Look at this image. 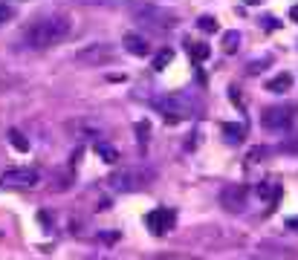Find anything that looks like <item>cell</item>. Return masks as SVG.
Wrapping results in <instances>:
<instances>
[{"label":"cell","instance_id":"3957f363","mask_svg":"<svg viewBox=\"0 0 298 260\" xmlns=\"http://www.w3.org/2000/svg\"><path fill=\"white\" fill-rule=\"evenodd\" d=\"M154 107L159 110V116L165 119V125H180V122L194 119V104H191L185 96H180V93H165V96H156Z\"/></svg>","mask_w":298,"mask_h":260},{"label":"cell","instance_id":"8fae6325","mask_svg":"<svg viewBox=\"0 0 298 260\" xmlns=\"http://www.w3.org/2000/svg\"><path fill=\"white\" fill-rule=\"evenodd\" d=\"M185 49H188V55H191V61H206L208 55H211V46L208 44H203V41H185Z\"/></svg>","mask_w":298,"mask_h":260},{"label":"cell","instance_id":"e0dca14e","mask_svg":"<svg viewBox=\"0 0 298 260\" xmlns=\"http://www.w3.org/2000/svg\"><path fill=\"white\" fill-rule=\"evenodd\" d=\"M174 61V49H168V46H162L159 52H156V58H154V70L159 72V70H165L168 64Z\"/></svg>","mask_w":298,"mask_h":260},{"label":"cell","instance_id":"9c48e42d","mask_svg":"<svg viewBox=\"0 0 298 260\" xmlns=\"http://www.w3.org/2000/svg\"><path fill=\"white\" fill-rule=\"evenodd\" d=\"M113 58H116V52L107 44H90L78 52V61H84V64H110Z\"/></svg>","mask_w":298,"mask_h":260},{"label":"cell","instance_id":"7a4b0ae2","mask_svg":"<svg viewBox=\"0 0 298 260\" xmlns=\"http://www.w3.org/2000/svg\"><path fill=\"white\" fill-rule=\"evenodd\" d=\"M130 15H133V20L139 26L151 29V32H168V29L177 26V15L168 9H159L154 3H133Z\"/></svg>","mask_w":298,"mask_h":260},{"label":"cell","instance_id":"8992f818","mask_svg":"<svg viewBox=\"0 0 298 260\" xmlns=\"http://www.w3.org/2000/svg\"><path fill=\"white\" fill-rule=\"evenodd\" d=\"M35 185H38V170L35 168H9L0 177V188L23 191V188H35Z\"/></svg>","mask_w":298,"mask_h":260},{"label":"cell","instance_id":"ac0fdd59","mask_svg":"<svg viewBox=\"0 0 298 260\" xmlns=\"http://www.w3.org/2000/svg\"><path fill=\"white\" fill-rule=\"evenodd\" d=\"M15 15H18L15 3H9V0H0V26H3V23H9Z\"/></svg>","mask_w":298,"mask_h":260},{"label":"cell","instance_id":"603a6c76","mask_svg":"<svg viewBox=\"0 0 298 260\" xmlns=\"http://www.w3.org/2000/svg\"><path fill=\"white\" fill-rule=\"evenodd\" d=\"M272 61V58H269V55H266V58H261V61H252V64H249V67H246V70H249V72H252V75H255V72H261L263 70V67H266V64H269Z\"/></svg>","mask_w":298,"mask_h":260},{"label":"cell","instance_id":"9a60e30c","mask_svg":"<svg viewBox=\"0 0 298 260\" xmlns=\"http://www.w3.org/2000/svg\"><path fill=\"white\" fill-rule=\"evenodd\" d=\"M96 153H99L107 165H116L119 162V151L113 148V145H107V142H96Z\"/></svg>","mask_w":298,"mask_h":260},{"label":"cell","instance_id":"6da1fadb","mask_svg":"<svg viewBox=\"0 0 298 260\" xmlns=\"http://www.w3.org/2000/svg\"><path fill=\"white\" fill-rule=\"evenodd\" d=\"M70 32H72L70 18L61 12H49V15H38L35 20H29L20 32V41L29 49H49V46H58L61 41H67Z\"/></svg>","mask_w":298,"mask_h":260},{"label":"cell","instance_id":"d4e9b609","mask_svg":"<svg viewBox=\"0 0 298 260\" xmlns=\"http://www.w3.org/2000/svg\"><path fill=\"white\" fill-rule=\"evenodd\" d=\"M287 228H289V232H298V217H289V220H287Z\"/></svg>","mask_w":298,"mask_h":260},{"label":"cell","instance_id":"484cf974","mask_svg":"<svg viewBox=\"0 0 298 260\" xmlns=\"http://www.w3.org/2000/svg\"><path fill=\"white\" fill-rule=\"evenodd\" d=\"M289 18H292V20H298V6H292V12H289Z\"/></svg>","mask_w":298,"mask_h":260},{"label":"cell","instance_id":"52a82bcc","mask_svg":"<svg viewBox=\"0 0 298 260\" xmlns=\"http://www.w3.org/2000/svg\"><path fill=\"white\" fill-rule=\"evenodd\" d=\"M246 203H249V188H246V185H240V182L226 185V188L220 191V206L226 208V211H232V214L246 211Z\"/></svg>","mask_w":298,"mask_h":260},{"label":"cell","instance_id":"5bb4252c","mask_svg":"<svg viewBox=\"0 0 298 260\" xmlns=\"http://www.w3.org/2000/svg\"><path fill=\"white\" fill-rule=\"evenodd\" d=\"M255 194H258L261 199H266V203H275V199L281 197V188L278 185H272V182H261V185L255 188Z\"/></svg>","mask_w":298,"mask_h":260},{"label":"cell","instance_id":"ba28073f","mask_svg":"<svg viewBox=\"0 0 298 260\" xmlns=\"http://www.w3.org/2000/svg\"><path fill=\"white\" fill-rule=\"evenodd\" d=\"M174 223H177V214H174L171 208H154L151 214L145 217V225L151 228V234H165V232H171Z\"/></svg>","mask_w":298,"mask_h":260},{"label":"cell","instance_id":"7c38bea8","mask_svg":"<svg viewBox=\"0 0 298 260\" xmlns=\"http://www.w3.org/2000/svg\"><path fill=\"white\" fill-rule=\"evenodd\" d=\"M289 87H292V75H289V72H278L275 78L266 81V90L269 93H287Z\"/></svg>","mask_w":298,"mask_h":260},{"label":"cell","instance_id":"ffe728a7","mask_svg":"<svg viewBox=\"0 0 298 260\" xmlns=\"http://www.w3.org/2000/svg\"><path fill=\"white\" fill-rule=\"evenodd\" d=\"M197 26L203 29V32H217V18H211V15H203V18L197 20Z\"/></svg>","mask_w":298,"mask_h":260},{"label":"cell","instance_id":"cb8c5ba5","mask_svg":"<svg viewBox=\"0 0 298 260\" xmlns=\"http://www.w3.org/2000/svg\"><path fill=\"white\" fill-rule=\"evenodd\" d=\"M263 26H266V29H269V32H272V29H278L281 23H278V20H275V18H266V20H263Z\"/></svg>","mask_w":298,"mask_h":260},{"label":"cell","instance_id":"277c9868","mask_svg":"<svg viewBox=\"0 0 298 260\" xmlns=\"http://www.w3.org/2000/svg\"><path fill=\"white\" fill-rule=\"evenodd\" d=\"M151 180H154V174H151V170L122 168V170H113V174L107 177V185L113 191H122V194H133V191H142Z\"/></svg>","mask_w":298,"mask_h":260},{"label":"cell","instance_id":"2e32d148","mask_svg":"<svg viewBox=\"0 0 298 260\" xmlns=\"http://www.w3.org/2000/svg\"><path fill=\"white\" fill-rule=\"evenodd\" d=\"M237 46H240V32H237V29L223 32V52L232 55V52H237Z\"/></svg>","mask_w":298,"mask_h":260},{"label":"cell","instance_id":"44dd1931","mask_svg":"<svg viewBox=\"0 0 298 260\" xmlns=\"http://www.w3.org/2000/svg\"><path fill=\"white\" fill-rule=\"evenodd\" d=\"M148 133H151V127H148V122H139L136 125V136H139V145L148 142Z\"/></svg>","mask_w":298,"mask_h":260},{"label":"cell","instance_id":"4316f807","mask_svg":"<svg viewBox=\"0 0 298 260\" xmlns=\"http://www.w3.org/2000/svg\"><path fill=\"white\" fill-rule=\"evenodd\" d=\"M87 260H113V257H87Z\"/></svg>","mask_w":298,"mask_h":260},{"label":"cell","instance_id":"d6986e66","mask_svg":"<svg viewBox=\"0 0 298 260\" xmlns=\"http://www.w3.org/2000/svg\"><path fill=\"white\" fill-rule=\"evenodd\" d=\"M9 142L15 145V151H20V153L29 151V142L23 139V133H20V130H9Z\"/></svg>","mask_w":298,"mask_h":260},{"label":"cell","instance_id":"5b68a950","mask_svg":"<svg viewBox=\"0 0 298 260\" xmlns=\"http://www.w3.org/2000/svg\"><path fill=\"white\" fill-rule=\"evenodd\" d=\"M295 113L298 110L292 107V104H275V107H266L261 113V125L266 127V130L281 133V130H287V127L295 122Z\"/></svg>","mask_w":298,"mask_h":260},{"label":"cell","instance_id":"4fadbf2b","mask_svg":"<svg viewBox=\"0 0 298 260\" xmlns=\"http://www.w3.org/2000/svg\"><path fill=\"white\" fill-rule=\"evenodd\" d=\"M223 136L229 145H240L246 139V127L243 125H223Z\"/></svg>","mask_w":298,"mask_h":260},{"label":"cell","instance_id":"7402d4cb","mask_svg":"<svg viewBox=\"0 0 298 260\" xmlns=\"http://www.w3.org/2000/svg\"><path fill=\"white\" fill-rule=\"evenodd\" d=\"M148 260H197V257H188V254H156V257H148Z\"/></svg>","mask_w":298,"mask_h":260},{"label":"cell","instance_id":"30bf717a","mask_svg":"<svg viewBox=\"0 0 298 260\" xmlns=\"http://www.w3.org/2000/svg\"><path fill=\"white\" fill-rule=\"evenodd\" d=\"M122 46H125L130 55H136V58H145V55H151V44H148V38L136 35V32H127V35L122 38Z\"/></svg>","mask_w":298,"mask_h":260}]
</instances>
